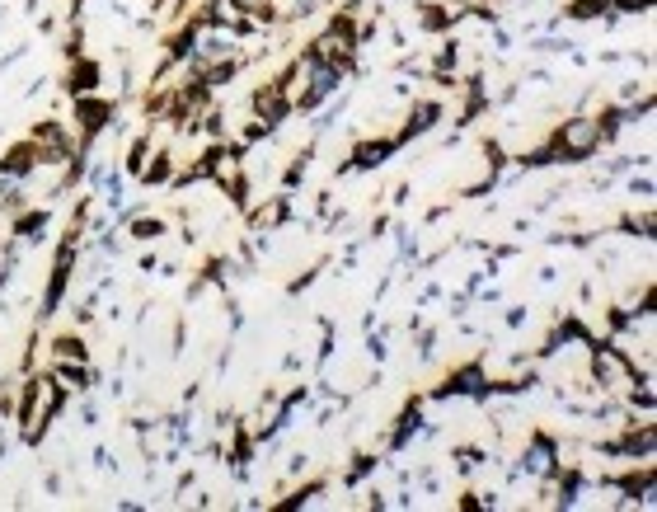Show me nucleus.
I'll return each instance as SVG.
<instances>
[{
	"instance_id": "14",
	"label": "nucleus",
	"mask_w": 657,
	"mask_h": 512,
	"mask_svg": "<svg viewBox=\"0 0 657 512\" xmlns=\"http://www.w3.org/2000/svg\"><path fill=\"white\" fill-rule=\"evenodd\" d=\"M52 376L62 381V390L71 400H80V395H90V390L104 386V372H99L94 362H52Z\"/></svg>"
},
{
	"instance_id": "41",
	"label": "nucleus",
	"mask_w": 657,
	"mask_h": 512,
	"mask_svg": "<svg viewBox=\"0 0 657 512\" xmlns=\"http://www.w3.org/2000/svg\"><path fill=\"white\" fill-rule=\"evenodd\" d=\"M385 231H390V217H371V226H367V235H362V240H371V245H376V240H385Z\"/></svg>"
},
{
	"instance_id": "8",
	"label": "nucleus",
	"mask_w": 657,
	"mask_h": 512,
	"mask_svg": "<svg viewBox=\"0 0 657 512\" xmlns=\"http://www.w3.org/2000/svg\"><path fill=\"white\" fill-rule=\"evenodd\" d=\"M592 334H596V329L587 325L578 311H564L550 325L545 343H540V357H559V353H573V348H587V339H592Z\"/></svg>"
},
{
	"instance_id": "23",
	"label": "nucleus",
	"mask_w": 657,
	"mask_h": 512,
	"mask_svg": "<svg viewBox=\"0 0 657 512\" xmlns=\"http://www.w3.org/2000/svg\"><path fill=\"white\" fill-rule=\"evenodd\" d=\"M451 466H456V475L460 480H470V475H479L484 466H493L489 461V451L484 447H470V442H456L451 447Z\"/></svg>"
},
{
	"instance_id": "27",
	"label": "nucleus",
	"mask_w": 657,
	"mask_h": 512,
	"mask_svg": "<svg viewBox=\"0 0 657 512\" xmlns=\"http://www.w3.org/2000/svg\"><path fill=\"white\" fill-rule=\"evenodd\" d=\"M512 160H517L521 174H540V170H554V165H559L550 141H540V146H531V151H521V156H512Z\"/></svg>"
},
{
	"instance_id": "36",
	"label": "nucleus",
	"mask_w": 657,
	"mask_h": 512,
	"mask_svg": "<svg viewBox=\"0 0 657 512\" xmlns=\"http://www.w3.org/2000/svg\"><path fill=\"white\" fill-rule=\"evenodd\" d=\"M24 57H29V43H15L10 52H5V57H0V76H5V71H15Z\"/></svg>"
},
{
	"instance_id": "34",
	"label": "nucleus",
	"mask_w": 657,
	"mask_h": 512,
	"mask_svg": "<svg viewBox=\"0 0 657 512\" xmlns=\"http://www.w3.org/2000/svg\"><path fill=\"white\" fill-rule=\"evenodd\" d=\"M653 5H657V0H615V10H620V15H634V19H648V15H653Z\"/></svg>"
},
{
	"instance_id": "5",
	"label": "nucleus",
	"mask_w": 657,
	"mask_h": 512,
	"mask_svg": "<svg viewBox=\"0 0 657 512\" xmlns=\"http://www.w3.org/2000/svg\"><path fill=\"white\" fill-rule=\"evenodd\" d=\"M423 423H428V395H409V400L399 404L395 423L381 433V456H404V451L418 442V433H423Z\"/></svg>"
},
{
	"instance_id": "43",
	"label": "nucleus",
	"mask_w": 657,
	"mask_h": 512,
	"mask_svg": "<svg viewBox=\"0 0 657 512\" xmlns=\"http://www.w3.org/2000/svg\"><path fill=\"white\" fill-rule=\"evenodd\" d=\"M94 470H118V456L108 447H94Z\"/></svg>"
},
{
	"instance_id": "31",
	"label": "nucleus",
	"mask_w": 657,
	"mask_h": 512,
	"mask_svg": "<svg viewBox=\"0 0 657 512\" xmlns=\"http://www.w3.org/2000/svg\"><path fill=\"white\" fill-rule=\"evenodd\" d=\"M76 419H80V428H99V400H94V390L90 395H80Z\"/></svg>"
},
{
	"instance_id": "22",
	"label": "nucleus",
	"mask_w": 657,
	"mask_h": 512,
	"mask_svg": "<svg viewBox=\"0 0 657 512\" xmlns=\"http://www.w3.org/2000/svg\"><path fill=\"white\" fill-rule=\"evenodd\" d=\"M611 15H620L615 0H568L559 19H568V24H601V19H611Z\"/></svg>"
},
{
	"instance_id": "54",
	"label": "nucleus",
	"mask_w": 657,
	"mask_h": 512,
	"mask_svg": "<svg viewBox=\"0 0 657 512\" xmlns=\"http://www.w3.org/2000/svg\"><path fill=\"white\" fill-rule=\"evenodd\" d=\"M0 141H5V127H0Z\"/></svg>"
},
{
	"instance_id": "13",
	"label": "nucleus",
	"mask_w": 657,
	"mask_h": 512,
	"mask_svg": "<svg viewBox=\"0 0 657 512\" xmlns=\"http://www.w3.org/2000/svg\"><path fill=\"white\" fill-rule=\"evenodd\" d=\"M38 165H43V151H38L33 137H19L0 151V174H10V179H24V184H29Z\"/></svg>"
},
{
	"instance_id": "30",
	"label": "nucleus",
	"mask_w": 657,
	"mask_h": 512,
	"mask_svg": "<svg viewBox=\"0 0 657 512\" xmlns=\"http://www.w3.org/2000/svg\"><path fill=\"white\" fill-rule=\"evenodd\" d=\"M24 254H29V245H24V240H19V235H0V259H5V264H24Z\"/></svg>"
},
{
	"instance_id": "25",
	"label": "nucleus",
	"mask_w": 657,
	"mask_h": 512,
	"mask_svg": "<svg viewBox=\"0 0 657 512\" xmlns=\"http://www.w3.org/2000/svg\"><path fill=\"white\" fill-rule=\"evenodd\" d=\"M620 231L629 235V240H643V245H653V231H657V221H653V202H643V212H625V217L615 221Z\"/></svg>"
},
{
	"instance_id": "18",
	"label": "nucleus",
	"mask_w": 657,
	"mask_h": 512,
	"mask_svg": "<svg viewBox=\"0 0 657 512\" xmlns=\"http://www.w3.org/2000/svg\"><path fill=\"white\" fill-rule=\"evenodd\" d=\"M320 494H329V480H301V484H291V489H282V498L273 503V512H296V508H310Z\"/></svg>"
},
{
	"instance_id": "52",
	"label": "nucleus",
	"mask_w": 657,
	"mask_h": 512,
	"mask_svg": "<svg viewBox=\"0 0 657 512\" xmlns=\"http://www.w3.org/2000/svg\"><path fill=\"white\" fill-rule=\"evenodd\" d=\"M113 508H118V512H141V508H146V503H141V498H118Z\"/></svg>"
},
{
	"instance_id": "47",
	"label": "nucleus",
	"mask_w": 657,
	"mask_h": 512,
	"mask_svg": "<svg viewBox=\"0 0 657 512\" xmlns=\"http://www.w3.org/2000/svg\"><path fill=\"white\" fill-rule=\"evenodd\" d=\"M137 268H141V273H160V254H155V249H146V254L137 259Z\"/></svg>"
},
{
	"instance_id": "3",
	"label": "nucleus",
	"mask_w": 657,
	"mask_h": 512,
	"mask_svg": "<svg viewBox=\"0 0 657 512\" xmlns=\"http://www.w3.org/2000/svg\"><path fill=\"white\" fill-rule=\"evenodd\" d=\"M446 400L489 404L493 400V372H489V362H484V357H470V362L446 367L442 381L428 390V404H446Z\"/></svg>"
},
{
	"instance_id": "9",
	"label": "nucleus",
	"mask_w": 657,
	"mask_h": 512,
	"mask_svg": "<svg viewBox=\"0 0 657 512\" xmlns=\"http://www.w3.org/2000/svg\"><path fill=\"white\" fill-rule=\"evenodd\" d=\"M437 123H446V104H442V99H413L409 113H404V123H399V132H395L399 151L413 146V141H423L428 132H437Z\"/></svg>"
},
{
	"instance_id": "50",
	"label": "nucleus",
	"mask_w": 657,
	"mask_h": 512,
	"mask_svg": "<svg viewBox=\"0 0 657 512\" xmlns=\"http://www.w3.org/2000/svg\"><path fill=\"white\" fill-rule=\"evenodd\" d=\"M57 29H62V19H57V15H38V33H47V38H52Z\"/></svg>"
},
{
	"instance_id": "29",
	"label": "nucleus",
	"mask_w": 657,
	"mask_h": 512,
	"mask_svg": "<svg viewBox=\"0 0 657 512\" xmlns=\"http://www.w3.org/2000/svg\"><path fill=\"white\" fill-rule=\"evenodd\" d=\"M625 179H629V198H634V202H653L657 198V184H653V170H629L625 174Z\"/></svg>"
},
{
	"instance_id": "11",
	"label": "nucleus",
	"mask_w": 657,
	"mask_h": 512,
	"mask_svg": "<svg viewBox=\"0 0 657 512\" xmlns=\"http://www.w3.org/2000/svg\"><path fill=\"white\" fill-rule=\"evenodd\" d=\"M399 151V141H395V132L390 137H357L352 141V151L343 160L352 165V174H376V170H385L390 165V156Z\"/></svg>"
},
{
	"instance_id": "40",
	"label": "nucleus",
	"mask_w": 657,
	"mask_h": 512,
	"mask_svg": "<svg viewBox=\"0 0 657 512\" xmlns=\"http://www.w3.org/2000/svg\"><path fill=\"white\" fill-rule=\"evenodd\" d=\"M460 508H465V512H484V494H479V489H460Z\"/></svg>"
},
{
	"instance_id": "26",
	"label": "nucleus",
	"mask_w": 657,
	"mask_h": 512,
	"mask_svg": "<svg viewBox=\"0 0 657 512\" xmlns=\"http://www.w3.org/2000/svg\"><path fill=\"white\" fill-rule=\"evenodd\" d=\"M151 151H155V132L146 127L141 137H132V146H127V156H123V174H127V179H141V170H146Z\"/></svg>"
},
{
	"instance_id": "39",
	"label": "nucleus",
	"mask_w": 657,
	"mask_h": 512,
	"mask_svg": "<svg viewBox=\"0 0 657 512\" xmlns=\"http://www.w3.org/2000/svg\"><path fill=\"white\" fill-rule=\"evenodd\" d=\"M329 212H334V193H329V188H320V193H315V221H324Z\"/></svg>"
},
{
	"instance_id": "10",
	"label": "nucleus",
	"mask_w": 657,
	"mask_h": 512,
	"mask_svg": "<svg viewBox=\"0 0 657 512\" xmlns=\"http://www.w3.org/2000/svg\"><path fill=\"white\" fill-rule=\"evenodd\" d=\"M52 221H57V207H52V202H29L19 217L5 221V231L19 235V240H24L29 249H38V245H47V240H52Z\"/></svg>"
},
{
	"instance_id": "45",
	"label": "nucleus",
	"mask_w": 657,
	"mask_h": 512,
	"mask_svg": "<svg viewBox=\"0 0 657 512\" xmlns=\"http://www.w3.org/2000/svg\"><path fill=\"white\" fill-rule=\"evenodd\" d=\"M526 315H531V311H526V306H507L503 325H507V329H521V325H526Z\"/></svg>"
},
{
	"instance_id": "20",
	"label": "nucleus",
	"mask_w": 657,
	"mask_h": 512,
	"mask_svg": "<svg viewBox=\"0 0 657 512\" xmlns=\"http://www.w3.org/2000/svg\"><path fill=\"white\" fill-rule=\"evenodd\" d=\"M123 235L132 240V245H155V240H165V235H169V221L151 217V207H146V212H137V217L127 221Z\"/></svg>"
},
{
	"instance_id": "7",
	"label": "nucleus",
	"mask_w": 657,
	"mask_h": 512,
	"mask_svg": "<svg viewBox=\"0 0 657 512\" xmlns=\"http://www.w3.org/2000/svg\"><path fill=\"white\" fill-rule=\"evenodd\" d=\"M249 118H259V123H268V127H282L287 118H296V113H291V94L282 90L277 76L259 80V85L249 90Z\"/></svg>"
},
{
	"instance_id": "51",
	"label": "nucleus",
	"mask_w": 657,
	"mask_h": 512,
	"mask_svg": "<svg viewBox=\"0 0 657 512\" xmlns=\"http://www.w3.org/2000/svg\"><path fill=\"white\" fill-rule=\"evenodd\" d=\"M15 273H19L15 264H5V259H0V292H5V287H10V282H15Z\"/></svg>"
},
{
	"instance_id": "53",
	"label": "nucleus",
	"mask_w": 657,
	"mask_h": 512,
	"mask_svg": "<svg viewBox=\"0 0 657 512\" xmlns=\"http://www.w3.org/2000/svg\"><path fill=\"white\" fill-rule=\"evenodd\" d=\"M390 202H395V207H404V202H409V184H399L395 193H390Z\"/></svg>"
},
{
	"instance_id": "19",
	"label": "nucleus",
	"mask_w": 657,
	"mask_h": 512,
	"mask_svg": "<svg viewBox=\"0 0 657 512\" xmlns=\"http://www.w3.org/2000/svg\"><path fill=\"white\" fill-rule=\"evenodd\" d=\"M381 466H385L381 451H352V461H348V470L338 475V484H343V489H362Z\"/></svg>"
},
{
	"instance_id": "46",
	"label": "nucleus",
	"mask_w": 657,
	"mask_h": 512,
	"mask_svg": "<svg viewBox=\"0 0 657 512\" xmlns=\"http://www.w3.org/2000/svg\"><path fill=\"white\" fill-rule=\"evenodd\" d=\"M432 301H442V282H428V287L418 292V306H432Z\"/></svg>"
},
{
	"instance_id": "1",
	"label": "nucleus",
	"mask_w": 657,
	"mask_h": 512,
	"mask_svg": "<svg viewBox=\"0 0 657 512\" xmlns=\"http://www.w3.org/2000/svg\"><path fill=\"white\" fill-rule=\"evenodd\" d=\"M545 141L554 146L559 165H587V160H596L601 151H606L601 123H596V113H587V109L564 113V118L550 127V137H545Z\"/></svg>"
},
{
	"instance_id": "16",
	"label": "nucleus",
	"mask_w": 657,
	"mask_h": 512,
	"mask_svg": "<svg viewBox=\"0 0 657 512\" xmlns=\"http://www.w3.org/2000/svg\"><path fill=\"white\" fill-rule=\"evenodd\" d=\"M174 170H179L174 151H169L165 141H155V151H151V160H146V170H141L137 184L146 188V193H151V188H169V184H174Z\"/></svg>"
},
{
	"instance_id": "42",
	"label": "nucleus",
	"mask_w": 657,
	"mask_h": 512,
	"mask_svg": "<svg viewBox=\"0 0 657 512\" xmlns=\"http://www.w3.org/2000/svg\"><path fill=\"white\" fill-rule=\"evenodd\" d=\"M188 489H198V470H184V475L174 480V498H184Z\"/></svg>"
},
{
	"instance_id": "38",
	"label": "nucleus",
	"mask_w": 657,
	"mask_h": 512,
	"mask_svg": "<svg viewBox=\"0 0 657 512\" xmlns=\"http://www.w3.org/2000/svg\"><path fill=\"white\" fill-rule=\"evenodd\" d=\"M512 43H517V38H512V29H503V24H493V52L503 57V52H512Z\"/></svg>"
},
{
	"instance_id": "35",
	"label": "nucleus",
	"mask_w": 657,
	"mask_h": 512,
	"mask_svg": "<svg viewBox=\"0 0 657 512\" xmlns=\"http://www.w3.org/2000/svg\"><path fill=\"white\" fill-rule=\"evenodd\" d=\"M310 470V451H291L287 456V480H301Z\"/></svg>"
},
{
	"instance_id": "6",
	"label": "nucleus",
	"mask_w": 657,
	"mask_h": 512,
	"mask_svg": "<svg viewBox=\"0 0 657 512\" xmlns=\"http://www.w3.org/2000/svg\"><path fill=\"white\" fill-rule=\"evenodd\" d=\"M240 217H245L249 235H277V231H287L291 221H296V202H291L287 188H277V193H268V198H254Z\"/></svg>"
},
{
	"instance_id": "2",
	"label": "nucleus",
	"mask_w": 657,
	"mask_h": 512,
	"mask_svg": "<svg viewBox=\"0 0 657 512\" xmlns=\"http://www.w3.org/2000/svg\"><path fill=\"white\" fill-rule=\"evenodd\" d=\"M80 240H85V235H80L76 226H66V231L57 235V249H52V273H47L43 301H38V329L66 311V296H71L76 264H80Z\"/></svg>"
},
{
	"instance_id": "15",
	"label": "nucleus",
	"mask_w": 657,
	"mask_h": 512,
	"mask_svg": "<svg viewBox=\"0 0 657 512\" xmlns=\"http://www.w3.org/2000/svg\"><path fill=\"white\" fill-rule=\"evenodd\" d=\"M47 357H52V362H94V348H90V339H85V329L71 325L47 339Z\"/></svg>"
},
{
	"instance_id": "33",
	"label": "nucleus",
	"mask_w": 657,
	"mask_h": 512,
	"mask_svg": "<svg viewBox=\"0 0 657 512\" xmlns=\"http://www.w3.org/2000/svg\"><path fill=\"white\" fill-rule=\"evenodd\" d=\"M320 268H324V264L306 268V273H296V278L287 282V296H301V292H310V287H315V278H320Z\"/></svg>"
},
{
	"instance_id": "17",
	"label": "nucleus",
	"mask_w": 657,
	"mask_h": 512,
	"mask_svg": "<svg viewBox=\"0 0 657 512\" xmlns=\"http://www.w3.org/2000/svg\"><path fill=\"white\" fill-rule=\"evenodd\" d=\"M315 151H320V137H310L306 146H296V151H291V160H287V165H282V184H277V188H287V193H296V188L306 184V179H310V160H315Z\"/></svg>"
},
{
	"instance_id": "37",
	"label": "nucleus",
	"mask_w": 657,
	"mask_h": 512,
	"mask_svg": "<svg viewBox=\"0 0 657 512\" xmlns=\"http://www.w3.org/2000/svg\"><path fill=\"white\" fill-rule=\"evenodd\" d=\"M362 508H371V512H385V508H390V498H385L381 489L371 484V489H362Z\"/></svg>"
},
{
	"instance_id": "49",
	"label": "nucleus",
	"mask_w": 657,
	"mask_h": 512,
	"mask_svg": "<svg viewBox=\"0 0 657 512\" xmlns=\"http://www.w3.org/2000/svg\"><path fill=\"white\" fill-rule=\"evenodd\" d=\"M62 489H66V480L57 475V470H52V475H43V494H62Z\"/></svg>"
},
{
	"instance_id": "48",
	"label": "nucleus",
	"mask_w": 657,
	"mask_h": 512,
	"mask_svg": "<svg viewBox=\"0 0 657 512\" xmlns=\"http://www.w3.org/2000/svg\"><path fill=\"white\" fill-rule=\"evenodd\" d=\"M47 85H52V76H33V80H29V90H24V99H38Z\"/></svg>"
},
{
	"instance_id": "12",
	"label": "nucleus",
	"mask_w": 657,
	"mask_h": 512,
	"mask_svg": "<svg viewBox=\"0 0 657 512\" xmlns=\"http://www.w3.org/2000/svg\"><path fill=\"white\" fill-rule=\"evenodd\" d=\"M62 94L66 99H76V94H94V90H104V62H94L90 52H80V57H71L62 71Z\"/></svg>"
},
{
	"instance_id": "21",
	"label": "nucleus",
	"mask_w": 657,
	"mask_h": 512,
	"mask_svg": "<svg viewBox=\"0 0 657 512\" xmlns=\"http://www.w3.org/2000/svg\"><path fill=\"white\" fill-rule=\"evenodd\" d=\"M230 5H235L245 19H254L263 33L282 29V0H230Z\"/></svg>"
},
{
	"instance_id": "4",
	"label": "nucleus",
	"mask_w": 657,
	"mask_h": 512,
	"mask_svg": "<svg viewBox=\"0 0 657 512\" xmlns=\"http://www.w3.org/2000/svg\"><path fill=\"white\" fill-rule=\"evenodd\" d=\"M517 475L521 480H550L554 470L564 466L559 461V437L545 433V428H531V433H521V451H517Z\"/></svg>"
},
{
	"instance_id": "44",
	"label": "nucleus",
	"mask_w": 657,
	"mask_h": 512,
	"mask_svg": "<svg viewBox=\"0 0 657 512\" xmlns=\"http://www.w3.org/2000/svg\"><path fill=\"white\" fill-rule=\"evenodd\" d=\"M226 311H230V334H240V329H245V306H240V301H226Z\"/></svg>"
},
{
	"instance_id": "28",
	"label": "nucleus",
	"mask_w": 657,
	"mask_h": 512,
	"mask_svg": "<svg viewBox=\"0 0 657 512\" xmlns=\"http://www.w3.org/2000/svg\"><path fill=\"white\" fill-rule=\"evenodd\" d=\"M85 38H90V33H85V19H66V33H62V57L66 62L85 52Z\"/></svg>"
},
{
	"instance_id": "24",
	"label": "nucleus",
	"mask_w": 657,
	"mask_h": 512,
	"mask_svg": "<svg viewBox=\"0 0 657 512\" xmlns=\"http://www.w3.org/2000/svg\"><path fill=\"white\" fill-rule=\"evenodd\" d=\"M348 90L343 94H334V99H329V104H324V109H315L310 113V118H315V123H310V137H324V132H334L338 123H343V113H348Z\"/></svg>"
},
{
	"instance_id": "32",
	"label": "nucleus",
	"mask_w": 657,
	"mask_h": 512,
	"mask_svg": "<svg viewBox=\"0 0 657 512\" xmlns=\"http://www.w3.org/2000/svg\"><path fill=\"white\" fill-rule=\"evenodd\" d=\"M643 94H653V80H625L620 94H615V104H634V99H643Z\"/></svg>"
}]
</instances>
